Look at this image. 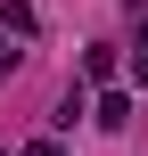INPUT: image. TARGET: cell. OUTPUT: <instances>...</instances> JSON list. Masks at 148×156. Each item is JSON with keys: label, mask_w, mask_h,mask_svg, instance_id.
<instances>
[{"label": "cell", "mask_w": 148, "mask_h": 156, "mask_svg": "<svg viewBox=\"0 0 148 156\" xmlns=\"http://www.w3.org/2000/svg\"><path fill=\"white\" fill-rule=\"evenodd\" d=\"M99 123H107V132L132 123V90H107V99H99Z\"/></svg>", "instance_id": "cell-1"}, {"label": "cell", "mask_w": 148, "mask_h": 156, "mask_svg": "<svg viewBox=\"0 0 148 156\" xmlns=\"http://www.w3.org/2000/svg\"><path fill=\"white\" fill-rule=\"evenodd\" d=\"M140 49H148V25H140Z\"/></svg>", "instance_id": "cell-3"}, {"label": "cell", "mask_w": 148, "mask_h": 156, "mask_svg": "<svg viewBox=\"0 0 148 156\" xmlns=\"http://www.w3.org/2000/svg\"><path fill=\"white\" fill-rule=\"evenodd\" d=\"M25 156H58V140H33V148H25Z\"/></svg>", "instance_id": "cell-2"}]
</instances>
